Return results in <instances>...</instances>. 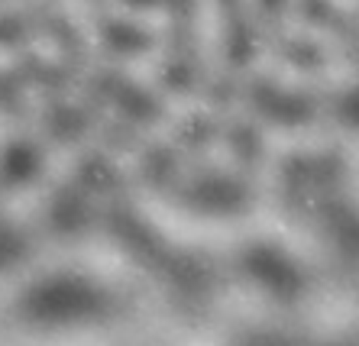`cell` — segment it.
Returning <instances> with one entry per match:
<instances>
[{
	"label": "cell",
	"mask_w": 359,
	"mask_h": 346,
	"mask_svg": "<svg viewBox=\"0 0 359 346\" xmlns=\"http://www.w3.org/2000/svg\"><path fill=\"white\" fill-rule=\"evenodd\" d=\"M104 311V291L88 279H49L33 295V314L49 324H81Z\"/></svg>",
	"instance_id": "6da1fadb"
},
{
	"label": "cell",
	"mask_w": 359,
	"mask_h": 346,
	"mask_svg": "<svg viewBox=\"0 0 359 346\" xmlns=\"http://www.w3.org/2000/svg\"><path fill=\"white\" fill-rule=\"evenodd\" d=\"M243 269L259 288L276 298H298L304 291V272L292 256L272 243H252L243 253Z\"/></svg>",
	"instance_id": "7a4b0ae2"
},
{
	"label": "cell",
	"mask_w": 359,
	"mask_h": 346,
	"mask_svg": "<svg viewBox=\"0 0 359 346\" xmlns=\"http://www.w3.org/2000/svg\"><path fill=\"white\" fill-rule=\"evenodd\" d=\"M334 233L343 249H359V217H340Z\"/></svg>",
	"instance_id": "3957f363"
}]
</instances>
